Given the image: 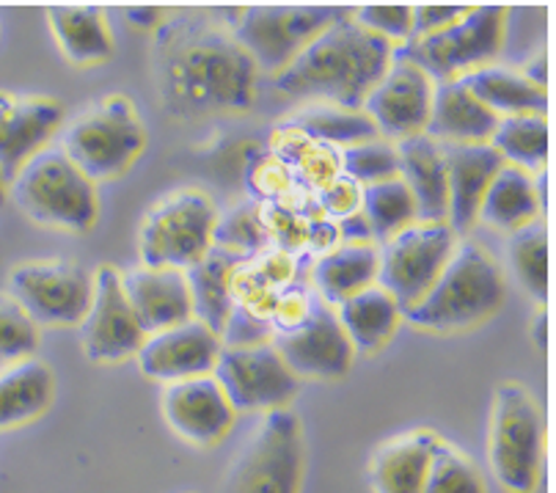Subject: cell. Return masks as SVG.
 <instances>
[{
    "label": "cell",
    "instance_id": "ab89813d",
    "mask_svg": "<svg viewBox=\"0 0 556 493\" xmlns=\"http://www.w3.org/2000/svg\"><path fill=\"white\" fill-rule=\"evenodd\" d=\"M339 161H342V174L355 179L362 188L394 179L396 172H400L394 143L383 141V138H372V141L339 149Z\"/></svg>",
    "mask_w": 556,
    "mask_h": 493
},
{
    "label": "cell",
    "instance_id": "d6a6232c",
    "mask_svg": "<svg viewBox=\"0 0 556 493\" xmlns=\"http://www.w3.org/2000/svg\"><path fill=\"white\" fill-rule=\"evenodd\" d=\"M285 125L295 127L303 136L314 138V141L328 143V147L337 149L380 138L362 108L355 111V108L326 105V102H312V105L298 108L292 116H287Z\"/></svg>",
    "mask_w": 556,
    "mask_h": 493
},
{
    "label": "cell",
    "instance_id": "83f0119b",
    "mask_svg": "<svg viewBox=\"0 0 556 493\" xmlns=\"http://www.w3.org/2000/svg\"><path fill=\"white\" fill-rule=\"evenodd\" d=\"M333 312H337L339 326H342L344 337L350 339L353 351L362 353H375L389 345L396 326L403 320L400 303L378 285L355 292L353 298L339 303Z\"/></svg>",
    "mask_w": 556,
    "mask_h": 493
},
{
    "label": "cell",
    "instance_id": "3957f363",
    "mask_svg": "<svg viewBox=\"0 0 556 493\" xmlns=\"http://www.w3.org/2000/svg\"><path fill=\"white\" fill-rule=\"evenodd\" d=\"M504 301L507 281L498 262L480 243L463 240L455 245L435 285L403 317L421 331H466L491 320Z\"/></svg>",
    "mask_w": 556,
    "mask_h": 493
},
{
    "label": "cell",
    "instance_id": "52a82bcc",
    "mask_svg": "<svg viewBox=\"0 0 556 493\" xmlns=\"http://www.w3.org/2000/svg\"><path fill=\"white\" fill-rule=\"evenodd\" d=\"M306 475V435L290 408L262 414L231 460L220 493H301Z\"/></svg>",
    "mask_w": 556,
    "mask_h": 493
},
{
    "label": "cell",
    "instance_id": "7c38bea8",
    "mask_svg": "<svg viewBox=\"0 0 556 493\" xmlns=\"http://www.w3.org/2000/svg\"><path fill=\"white\" fill-rule=\"evenodd\" d=\"M9 295L36 326H80L91 301V274L70 260L23 262L9 274Z\"/></svg>",
    "mask_w": 556,
    "mask_h": 493
},
{
    "label": "cell",
    "instance_id": "f546056e",
    "mask_svg": "<svg viewBox=\"0 0 556 493\" xmlns=\"http://www.w3.org/2000/svg\"><path fill=\"white\" fill-rule=\"evenodd\" d=\"M267 152H273L278 161L290 166L298 185L308 197H317L331 179L342 174V161H339L337 147L314 141V138L303 136L295 127L285 125V122L270 132Z\"/></svg>",
    "mask_w": 556,
    "mask_h": 493
},
{
    "label": "cell",
    "instance_id": "7402d4cb",
    "mask_svg": "<svg viewBox=\"0 0 556 493\" xmlns=\"http://www.w3.org/2000/svg\"><path fill=\"white\" fill-rule=\"evenodd\" d=\"M441 435L435 430L416 428L383 441L369 460V485L375 493H421L432 452Z\"/></svg>",
    "mask_w": 556,
    "mask_h": 493
},
{
    "label": "cell",
    "instance_id": "6da1fadb",
    "mask_svg": "<svg viewBox=\"0 0 556 493\" xmlns=\"http://www.w3.org/2000/svg\"><path fill=\"white\" fill-rule=\"evenodd\" d=\"M240 7L188 9L152 30V78L163 113L177 122L245 113L256 102L254 59L235 39Z\"/></svg>",
    "mask_w": 556,
    "mask_h": 493
},
{
    "label": "cell",
    "instance_id": "484cf974",
    "mask_svg": "<svg viewBox=\"0 0 556 493\" xmlns=\"http://www.w3.org/2000/svg\"><path fill=\"white\" fill-rule=\"evenodd\" d=\"M50 30L72 66H97L111 61L113 30L97 7H53L48 12Z\"/></svg>",
    "mask_w": 556,
    "mask_h": 493
},
{
    "label": "cell",
    "instance_id": "d590c367",
    "mask_svg": "<svg viewBox=\"0 0 556 493\" xmlns=\"http://www.w3.org/2000/svg\"><path fill=\"white\" fill-rule=\"evenodd\" d=\"M507 260L518 285L543 303L548 298V229L543 220H532L509 235Z\"/></svg>",
    "mask_w": 556,
    "mask_h": 493
},
{
    "label": "cell",
    "instance_id": "74e56055",
    "mask_svg": "<svg viewBox=\"0 0 556 493\" xmlns=\"http://www.w3.org/2000/svg\"><path fill=\"white\" fill-rule=\"evenodd\" d=\"M213 245L237 260H251L270 249V238H267L265 220H262V204L245 199L226 213H218Z\"/></svg>",
    "mask_w": 556,
    "mask_h": 493
},
{
    "label": "cell",
    "instance_id": "7bdbcfd3",
    "mask_svg": "<svg viewBox=\"0 0 556 493\" xmlns=\"http://www.w3.org/2000/svg\"><path fill=\"white\" fill-rule=\"evenodd\" d=\"M314 202V199H312ZM287 207V204H262V220H265L267 238L270 245L287 251V254L303 256V245H306V224H308V207Z\"/></svg>",
    "mask_w": 556,
    "mask_h": 493
},
{
    "label": "cell",
    "instance_id": "9a60e30c",
    "mask_svg": "<svg viewBox=\"0 0 556 493\" xmlns=\"http://www.w3.org/2000/svg\"><path fill=\"white\" fill-rule=\"evenodd\" d=\"M432 89L435 84L419 66L394 55L389 72L364 100L362 111L367 113L383 141H405L425 132L427 119H430Z\"/></svg>",
    "mask_w": 556,
    "mask_h": 493
},
{
    "label": "cell",
    "instance_id": "ee69618b",
    "mask_svg": "<svg viewBox=\"0 0 556 493\" xmlns=\"http://www.w3.org/2000/svg\"><path fill=\"white\" fill-rule=\"evenodd\" d=\"M320 298L312 290L308 281L298 279L295 285L285 287V290L276 295V303H273L270 312V326L273 337H285V333L298 331L303 323H308V317L314 315V309L320 306Z\"/></svg>",
    "mask_w": 556,
    "mask_h": 493
},
{
    "label": "cell",
    "instance_id": "603a6c76",
    "mask_svg": "<svg viewBox=\"0 0 556 493\" xmlns=\"http://www.w3.org/2000/svg\"><path fill=\"white\" fill-rule=\"evenodd\" d=\"M396 163L403 179L416 204V220L427 224H446L450 213V193H446V163L441 143L432 138L410 136L405 141H396Z\"/></svg>",
    "mask_w": 556,
    "mask_h": 493
},
{
    "label": "cell",
    "instance_id": "f5cc1de1",
    "mask_svg": "<svg viewBox=\"0 0 556 493\" xmlns=\"http://www.w3.org/2000/svg\"><path fill=\"white\" fill-rule=\"evenodd\" d=\"M548 339H545V312L540 309L538 315H534V345L543 347Z\"/></svg>",
    "mask_w": 556,
    "mask_h": 493
},
{
    "label": "cell",
    "instance_id": "e575fe53",
    "mask_svg": "<svg viewBox=\"0 0 556 493\" xmlns=\"http://www.w3.org/2000/svg\"><path fill=\"white\" fill-rule=\"evenodd\" d=\"M362 213L369 224L372 240L380 245L400 235L416 220V204L400 177L362 188Z\"/></svg>",
    "mask_w": 556,
    "mask_h": 493
},
{
    "label": "cell",
    "instance_id": "7a4b0ae2",
    "mask_svg": "<svg viewBox=\"0 0 556 493\" xmlns=\"http://www.w3.org/2000/svg\"><path fill=\"white\" fill-rule=\"evenodd\" d=\"M391 61L394 45L364 30L350 9L320 36H314L287 69L278 72L273 89L306 105L326 102L358 111L369 91L389 72Z\"/></svg>",
    "mask_w": 556,
    "mask_h": 493
},
{
    "label": "cell",
    "instance_id": "f907efd6",
    "mask_svg": "<svg viewBox=\"0 0 556 493\" xmlns=\"http://www.w3.org/2000/svg\"><path fill=\"white\" fill-rule=\"evenodd\" d=\"M127 20L136 25H143V28H147V25H154V28H157V25L166 20V14H163L161 7H136L127 9Z\"/></svg>",
    "mask_w": 556,
    "mask_h": 493
},
{
    "label": "cell",
    "instance_id": "e0dca14e",
    "mask_svg": "<svg viewBox=\"0 0 556 493\" xmlns=\"http://www.w3.org/2000/svg\"><path fill=\"white\" fill-rule=\"evenodd\" d=\"M273 347L285 358L298 381L314 378V381H339L353 367L355 351L350 339L344 337L339 317L331 306L320 303L308 323L298 331L273 337Z\"/></svg>",
    "mask_w": 556,
    "mask_h": 493
},
{
    "label": "cell",
    "instance_id": "681fc988",
    "mask_svg": "<svg viewBox=\"0 0 556 493\" xmlns=\"http://www.w3.org/2000/svg\"><path fill=\"white\" fill-rule=\"evenodd\" d=\"M337 229H339V240H342V245H372V232H369V224L367 218H364V213L358 210V213L348 215V218L337 220Z\"/></svg>",
    "mask_w": 556,
    "mask_h": 493
},
{
    "label": "cell",
    "instance_id": "c3c4849f",
    "mask_svg": "<svg viewBox=\"0 0 556 493\" xmlns=\"http://www.w3.org/2000/svg\"><path fill=\"white\" fill-rule=\"evenodd\" d=\"M468 9L471 7H457V3L455 7H450V3H421V7H414V36H427L450 28Z\"/></svg>",
    "mask_w": 556,
    "mask_h": 493
},
{
    "label": "cell",
    "instance_id": "b9f144b4",
    "mask_svg": "<svg viewBox=\"0 0 556 493\" xmlns=\"http://www.w3.org/2000/svg\"><path fill=\"white\" fill-rule=\"evenodd\" d=\"M353 20L394 48L410 42V36H414V7L410 3H369V7L353 9Z\"/></svg>",
    "mask_w": 556,
    "mask_h": 493
},
{
    "label": "cell",
    "instance_id": "4dcf8cb0",
    "mask_svg": "<svg viewBox=\"0 0 556 493\" xmlns=\"http://www.w3.org/2000/svg\"><path fill=\"white\" fill-rule=\"evenodd\" d=\"M540 215H543V210H540L532 174L504 163L502 172L493 177L491 188L482 197L480 220H485L498 232L513 235L515 229L540 220Z\"/></svg>",
    "mask_w": 556,
    "mask_h": 493
},
{
    "label": "cell",
    "instance_id": "4316f807",
    "mask_svg": "<svg viewBox=\"0 0 556 493\" xmlns=\"http://www.w3.org/2000/svg\"><path fill=\"white\" fill-rule=\"evenodd\" d=\"M378 279V249L375 245H339L331 254L314 260L308 285L326 306L337 309L339 303L367 290Z\"/></svg>",
    "mask_w": 556,
    "mask_h": 493
},
{
    "label": "cell",
    "instance_id": "277c9868",
    "mask_svg": "<svg viewBox=\"0 0 556 493\" xmlns=\"http://www.w3.org/2000/svg\"><path fill=\"white\" fill-rule=\"evenodd\" d=\"M9 197L28 220L70 235H86L100 218V193L61 147L42 149L9 182Z\"/></svg>",
    "mask_w": 556,
    "mask_h": 493
},
{
    "label": "cell",
    "instance_id": "60d3db41",
    "mask_svg": "<svg viewBox=\"0 0 556 493\" xmlns=\"http://www.w3.org/2000/svg\"><path fill=\"white\" fill-rule=\"evenodd\" d=\"M39 347V326L9 292H0V362H23Z\"/></svg>",
    "mask_w": 556,
    "mask_h": 493
},
{
    "label": "cell",
    "instance_id": "836d02e7",
    "mask_svg": "<svg viewBox=\"0 0 556 493\" xmlns=\"http://www.w3.org/2000/svg\"><path fill=\"white\" fill-rule=\"evenodd\" d=\"M493 149L498 152L507 166H518L523 172H545L548 163V119L538 113H523V116H504L498 119L496 130L491 136Z\"/></svg>",
    "mask_w": 556,
    "mask_h": 493
},
{
    "label": "cell",
    "instance_id": "1f68e13d",
    "mask_svg": "<svg viewBox=\"0 0 556 493\" xmlns=\"http://www.w3.org/2000/svg\"><path fill=\"white\" fill-rule=\"evenodd\" d=\"M237 256L226 254L220 249H210L207 256L195 262L193 268L185 270V281H188L190 306H193V320L204 323L210 331L220 337L226 326V317L231 312V292H229V276L231 268L237 265Z\"/></svg>",
    "mask_w": 556,
    "mask_h": 493
},
{
    "label": "cell",
    "instance_id": "bcb514c9",
    "mask_svg": "<svg viewBox=\"0 0 556 493\" xmlns=\"http://www.w3.org/2000/svg\"><path fill=\"white\" fill-rule=\"evenodd\" d=\"M314 204L320 207V213L326 215V218H331L333 224H337V220L348 218V215L362 210V185L355 182V179H350L348 174H339L337 179H331V182L314 197Z\"/></svg>",
    "mask_w": 556,
    "mask_h": 493
},
{
    "label": "cell",
    "instance_id": "cb8c5ba5",
    "mask_svg": "<svg viewBox=\"0 0 556 493\" xmlns=\"http://www.w3.org/2000/svg\"><path fill=\"white\" fill-rule=\"evenodd\" d=\"M498 125L496 113L488 111L463 80H446L432 89L430 119L425 136L435 143H488Z\"/></svg>",
    "mask_w": 556,
    "mask_h": 493
},
{
    "label": "cell",
    "instance_id": "ffe728a7",
    "mask_svg": "<svg viewBox=\"0 0 556 493\" xmlns=\"http://www.w3.org/2000/svg\"><path fill=\"white\" fill-rule=\"evenodd\" d=\"M446 163L450 213L446 224L457 238L468 235L480 220V204L504 161L491 143H441Z\"/></svg>",
    "mask_w": 556,
    "mask_h": 493
},
{
    "label": "cell",
    "instance_id": "ba28073f",
    "mask_svg": "<svg viewBox=\"0 0 556 493\" xmlns=\"http://www.w3.org/2000/svg\"><path fill=\"white\" fill-rule=\"evenodd\" d=\"M507 39V9L471 7L450 28L427 36H414L410 42L394 48L396 59L419 66L432 84L466 78L468 72L496 64Z\"/></svg>",
    "mask_w": 556,
    "mask_h": 493
},
{
    "label": "cell",
    "instance_id": "816d5d0a",
    "mask_svg": "<svg viewBox=\"0 0 556 493\" xmlns=\"http://www.w3.org/2000/svg\"><path fill=\"white\" fill-rule=\"evenodd\" d=\"M523 75H527V78L532 80L534 86L545 89V78H548V75H545V55H534L532 64H529L527 69H523Z\"/></svg>",
    "mask_w": 556,
    "mask_h": 493
},
{
    "label": "cell",
    "instance_id": "5bb4252c",
    "mask_svg": "<svg viewBox=\"0 0 556 493\" xmlns=\"http://www.w3.org/2000/svg\"><path fill=\"white\" fill-rule=\"evenodd\" d=\"M147 333L122 290V270L100 265L91 274V301L80 320V345L91 364H118L141 351Z\"/></svg>",
    "mask_w": 556,
    "mask_h": 493
},
{
    "label": "cell",
    "instance_id": "d6986e66",
    "mask_svg": "<svg viewBox=\"0 0 556 493\" xmlns=\"http://www.w3.org/2000/svg\"><path fill=\"white\" fill-rule=\"evenodd\" d=\"M161 410L168 428L193 446H215L224 441L237 416L213 375L166 383Z\"/></svg>",
    "mask_w": 556,
    "mask_h": 493
},
{
    "label": "cell",
    "instance_id": "2e32d148",
    "mask_svg": "<svg viewBox=\"0 0 556 493\" xmlns=\"http://www.w3.org/2000/svg\"><path fill=\"white\" fill-rule=\"evenodd\" d=\"M64 127V105L55 97L0 91V172L14 174L50 147Z\"/></svg>",
    "mask_w": 556,
    "mask_h": 493
},
{
    "label": "cell",
    "instance_id": "f1b7e54d",
    "mask_svg": "<svg viewBox=\"0 0 556 493\" xmlns=\"http://www.w3.org/2000/svg\"><path fill=\"white\" fill-rule=\"evenodd\" d=\"M460 80L488 111L496 113L498 119H504V116H523V113L545 116V111H548L545 89L534 86L523 72L509 69V66H480V69L468 72L466 78Z\"/></svg>",
    "mask_w": 556,
    "mask_h": 493
},
{
    "label": "cell",
    "instance_id": "8fae6325",
    "mask_svg": "<svg viewBox=\"0 0 556 493\" xmlns=\"http://www.w3.org/2000/svg\"><path fill=\"white\" fill-rule=\"evenodd\" d=\"M455 245L457 235L452 232L450 224L414 220L378 249V279H375V285L383 287L400 303L405 315L435 285Z\"/></svg>",
    "mask_w": 556,
    "mask_h": 493
},
{
    "label": "cell",
    "instance_id": "8d00e7d4",
    "mask_svg": "<svg viewBox=\"0 0 556 493\" xmlns=\"http://www.w3.org/2000/svg\"><path fill=\"white\" fill-rule=\"evenodd\" d=\"M245 188H249L251 202L256 204H287V207L301 210L314 199L298 185L290 166L267 149L251 155L245 163Z\"/></svg>",
    "mask_w": 556,
    "mask_h": 493
},
{
    "label": "cell",
    "instance_id": "f35d334b",
    "mask_svg": "<svg viewBox=\"0 0 556 493\" xmlns=\"http://www.w3.org/2000/svg\"><path fill=\"white\" fill-rule=\"evenodd\" d=\"M421 493H488L480 469L455 444L439 441Z\"/></svg>",
    "mask_w": 556,
    "mask_h": 493
},
{
    "label": "cell",
    "instance_id": "44dd1931",
    "mask_svg": "<svg viewBox=\"0 0 556 493\" xmlns=\"http://www.w3.org/2000/svg\"><path fill=\"white\" fill-rule=\"evenodd\" d=\"M122 290L147 337L193 320V306H190L188 281L182 270L136 265L122 274Z\"/></svg>",
    "mask_w": 556,
    "mask_h": 493
},
{
    "label": "cell",
    "instance_id": "30bf717a",
    "mask_svg": "<svg viewBox=\"0 0 556 493\" xmlns=\"http://www.w3.org/2000/svg\"><path fill=\"white\" fill-rule=\"evenodd\" d=\"M348 12V7H240V17L231 30L254 59L256 69L270 72L276 78L314 36H320Z\"/></svg>",
    "mask_w": 556,
    "mask_h": 493
},
{
    "label": "cell",
    "instance_id": "7dc6e473",
    "mask_svg": "<svg viewBox=\"0 0 556 493\" xmlns=\"http://www.w3.org/2000/svg\"><path fill=\"white\" fill-rule=\"evenodd\" d=\"M306 215H308V224H306V245H303V256H308V260H320V256L331 254L333 249L342 245L337 224H333L331 218H326L317 204L312 202V207H308Z\"/></svg>",
    "mask_w": 556,
    "mask_h": 493
},
{
    "label": "cell",
    "instance_id": "f6af8a7d",
    "mask_svg": "<svg viewBox=\"0 0 556 493\" xmlns=\"http://www.w3.org/2000/svg\"><path fill=\"white\" fill-rule=\"evenodd\" d=\"M273 342V326L267 317L254 315L249 309L231 306L226 326L220 331V345L224 347H251V345H267Z\"/></svg>",
    "mask_w": 556,
    "mask_h": 493
},
{
    "label": "cell",
    "instance_id": "5b68a950",
    "mask_svg": "<svg viewBox=\"0 0 556 493\" xmlns=\"http://www.w3.org/2000/svg\"><path fill=\"white\" fill-rule=\"evenodd\" d=\"M147 125L127 94H105L61 127V152L94 185L132 168L147 149Z\"/></svg>",
    "mask_w": 556,
    "mask_h": 493
},
{
    "label": "cell",
    "instance_id": "9c48e42d",
    "mask_svg": "<svg viewBox=\"0 0 556 493\" xmlns=\"http://www.w3.org/2000/svg\"><path fill=\"white\" fill-rule=\"evenodd\" d=\"M218 207L202 188H177L152 204L138 232V256L147 268L188 270L213 249Z\"/></svg>",
    "mask_w": 556,
    "mask_h": 493
},
{
    "label": "cell",
    "instance_id": "ac0fdd59",
    "mask_svg": "<svg viewBox=\"0 0 556 493\" xmlns=\"http://www.w3.org/2000/svg\"><path fill=\"white\" fill-rule=\"evenodd\" d=\"M220 347L224 345L218 333L210 331L204 323L188 320L149 333L136 358L147 378L166 387V383L188 381L199 375H213Z\"/></svg>",
    "mask_w": 556,
    "mask_h": 493
},
{
    "label": "cell",
    "instance_id": "d4e9b609",
    "mask_svg": "<svg viewBox=\"0 0 556 493\" xmlns=\"http://www.w3.org/2000/svg\"><path fill=\"white\" fill-rule=\"evenodd\" d=\"M55 397V375L39 358H23L0 369V430L20 428L45 414Z\"/></svg>",
    "mask_w": 556,
    "mask_h": 493
},
{
    "label": "cell",
    "instance_id": "db71d44e",
    "mask_svg": "<svg viewBox=\"0 0 556 493\" xmlns=\"http://www.w3.org/2000/svg\"><path fill=\"white\" fill-rule=\"evenodd\" d=\"M7 197H9V179L3 177V172H0V204L7 202Z\"/></svg>",
    "mask_w": 556,
    "mask_h": 493
},
{
    "label": "cell",
    "instance_id": "4fadbf2b",
    "mask_svg": "<svg viewBox=\"0 0 556 493\" xmlns=\"http://www.w3.org/2000/svg\"><path fill=\"white\" fill-rule=\"evenodd\" d=\"M213 378L235 410L290 408L298 397V378L278 356L273 342L251 347H220Z\"/></svg>",
    "mask_w": 556,
    "mask_h": 493
},
{
    "label": "cell",
    "instance_id": "11a10c76",
    "mask_svg": "<svg viewBox=\"0 0 556 493\" xmlns=\"http://www.w3.org/2000/svg\"><path fill=\"white\" fill-rule=\"evenodd\" d=\"M0 36H3V25H0Z\"/></svg>",
    "mask_w": 556,
    "mask_h": 493
},
{
    "label": "cell",
    "instance_id": "8992f818",
    "mask_svg": "<svg viewBox=\"0 0 556 493\" xmlns=\"http://www.w3.org/2000/svg\"><path fill=\"white\" fill-rule=\"evenodd\" d=\"M543 408L523 383H498L488 428V460L493 477L507 493H534L543 475Z\"/></svg>",
    "mask_w": 556,
    "mask_h": 493
}]
</instances>
